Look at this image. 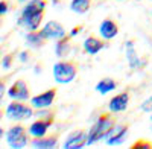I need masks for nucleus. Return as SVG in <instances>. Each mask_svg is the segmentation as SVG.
Listing matches in <instances>:
<instances>
[{"instance_id":"1","label":"nucleus","mask_w":152,"mask_h":149,"mask_svg":"<svg viewBox=\"0 0 152 149\" xmlns=\"http://www.w3.org/2000/svg\"><path fill=\"white\" fill-rule=\"evenodd\" d=\"M116 126V119L114 116H111L110 113H104L97 117V120L91 125L90 131H88V140H87V146H91L94 143H97L99 140L107 139L108 134L111 132V129Z\"/></svg>"},{"instance_id":"2","label":"nucleus","mask_w":152,"mask_h":149,"mask_svg":"<svg viewBox=\"0 0 152 149\" xmlns=\"http://www.w3.org/2000/svg\"><path fill=\"white\" fill-rule=\"evenodd\" d=\"M78 67L73 61H58L53 66V78L58 84H69L76 78Z\"/></svg>"},{"instance_id":"3","label":"nucleus","mask_w":152,"mask_h":149,"mask_svg":"<svg viewBox=\"0 0 152 149\" xmlns=\"http://www.w3.org/2000/svg\"><path fill=\"white\" fill-rule=\"evenodd\" d=\"M28 134H29V131L26 129V126L20 125V123L18 125H12L6 132V142L11 148H14V149L24 148L29 143Z\"/></svg>"},{"instance_id":"4","label":"nucleus","mask_w":152,"mask_h":149,"mask_svg":"<svg viewBox=\"0 0 152 149\" xmlns=\"http://www.w3.org/2000/svg\"><path fill=\"white\" fill-rule=\"evenodd\" d=\"M34 116V107L23 104V101H14L6 107V117L11 120H26Z\"/></svg>"},{"instance_id":"5","label":"nucleus","mask_w":152,"mask_h":149,"mask_svg":"<svg viewBox=\"0 0 152 149\" xmlns=\"http://www.w3.org/2000/svg\"><path fill=\"white\" fill-rule=\"evenodd\" d=\"M87 140H88V132H85L84 129H76L67 135L62 148L64 149H81L87 146Z\"/></svg>"},{"instance_id":"6","label":"nucleus","mask_w":152,"mask_h":149,"mask_svg":"<svg viewBox=\"0 0 152 149\" xmlns=\"http://www.w3.org/2000/svg\"><path fill=\"white\" fill-rule=\"evenodd\" d=\"M56 88H49L40 94H37L34 97H31V105L37 110H40V108H49L50 105L53 104L55 101V97H56Z\"/></svg>"},{"instance_id":"7","label":"nucleus","mask_w":152,"mask_h":149,"mask_svg":"<svg viewBox=\"0 0 152 149\" xmlns=\"http://www.w3.org/2000/svg\"><path fill=\"white\" fill-rule=\"evenodd\" d=\"M8 96L11 99H14V101H28V99L31 97V90H29L28 84L23 79H18L9 87Z\"/></svg>"},{"instance_id":"8","label":"nucleus","mask_w":152,"mask_h":149,"mask_svg":"<svg viewBox=\"0 0 152 149\" xmlns=\"http://www.w3.org/2000/svg\"><path fill=\"white\" fill-rule=\"evenodd\" d=\"M43 32L44 35L47 37V40H59L62 37H66V29L64 26L59 23V21H55V20H50L47 21L44 26H43Z\"/></svg>"},{"instance_id":"9","label":"nucleus","mask_w":152,"mask_h":149,"mask_svg":"<svg viewBox=\"0 0 152 149\" xmlns=\"http://www.w3.org/2000/svg\"><path fill=\"white\" fill-rule=\"evenodd\" d=\"M129 93L128 91H123V93H119L116 94L114 97H111V101L108 104V108L111 113H122V111H125L126 108H128L129 105Z\"/></svg>"},{"instance_id":"10","label":"nucleus","mask_w":152,"mask_h":149,"mask_svg":"<svg viewBox=\"0 0 152 149\" xmlns=\"http://www.w3.org/2000/svg\"><path fill=\"white\" fill-rule=\"evenodd\" d=\"M126 135H128V126L126 125H116L111 129V132L108 134L107 145L108 146H117V145L125 142Z\"/></svg>"},{"instance_id":"11","label":"nucleus","mask_w":152,"mask_h":149,"mask_svg":"<svg viewBox=\"0 0 152 149\" xmlns=\"http://www.w3.org/2000/svg\"><path fill=\"white\" fill-rule=\"evenodd\" d=\"M53 123V120H47V119H40L38 117L35 122L31 123V126H28V131H29V135L32 137H43V135L47 134L50 125Z\"/></svg>"},{"instance_id":"12","label":"nucleus","mask_w":152,"mask_h":149,"mask_svg":"<svg viewBox=\"0 0 152 149\" xmlns=\"http://www.w3.org/2000/svg\"><path fill=\"white\" fill-rule=\"evenodd\" d=\"M24 40H26V44L32 49H40L46 44L47 41V37L44 35L43 29L41 31H29L24 37Z\"/></svg>"},{"instance_id":"13","label":"nucleus","mask_w":152,"mask_h":149,"mask_svg":"<svg viewBox=\"0 0 152 149\" xmlns=\"http://www.w3.org/2000/svg\"><path fill=\"white\" fill-rule=\"evenodd\" d=\"M99 34L102 35L105 40H111L119 34V24L111 18H105L99 26Z\"/></svg>"},{"instance_id":"14","label":"nucleus","mask_w":152,"mask_h":149,"mask_svg":"<svg viewBox=\"0 0 152 149\" xmlns=\"http://www.w3.org/2000/svg\"><path fill=\"white\" fill-rule=\"evenodd\" d=\"M43 17H44V12H38V14H32V15H20L18 23L28 31H37L40 28Z\"/></svg>"},{"instance_id":"15","label":"nucleus","mask_w":152,"mask_h":149,"mask_svg":"<svg viewBox=\"0 0 152 149\" xmlns=\"http://www.w3.org/2000/svg\"><path fill=\"white\" fill-rule=\"evenodd\" d=\"M104 47H105L104 40L97 38V37H94V35L87 37L85 41H84V50L88 55H96V53H99L100 50H102Z\"/></svg>"},{"instance_id":"16","label":"nucleus","mask_w":152,"mask_h":149,"mask_svg":"<svg viewBox=\"0 0 152 149\" xmlns=\"http://www.w3.org/2000/svg\"><path fill=\"white\" fill-rule=\"evenodd\" d=\"M56 143H58L56 135H43V137H34L31 146L38 149H52L56 146Z\"/></svg>"},{"instance_id":"17","label":"nucleus","mask_w":152,"mask_h":149,"mask_svg":"<svg viewBox=\"0 0 152 149\" xmlns=\"http://www.w3.org/2000/svg\"><path fill=\"white\" fill-rule=\"evenodd\" d=\"M46 5H47V0H31V2L23 8L21 15H32V14H38V12H44Z\"/></svg>"},{"instance_id":"18","label":"nucleus","mask_w":152,"mask_h":149,"mask_svg":"<svg viewBox=\"0 0 152 149\" xmlns=\"http://www.w3.org/2000/svg\"><path fill=\"white\" fill-rule=\"evenodd\" d=\"M70 38H72L70 35H66V37H62V38L58 40V43H56V46H55V53H56V56L64 58V56H67V55L72 52Z\"/></svg>"},{"instance_id":"19","label":"nucleus","mask_w":152,"mask_h":149,"mask_svg":"<svg viewBox=\"0 0 152 149\" xmlns=\"http://www.w3.org/2000/svg\"><path fill=\"white\" fill-rule=\"evenodd\" d=\"M117 87V82L111 79V78H104V79H100L97 84H96V90L100 93V94H107L110 91H113L114 88Z\"/></svg>"},{"instance_id":"20","label":"nucleus","mask_w":152,"mask_h":149,"mask_svg":"<svg viewBox=\"0 0 152 149\" xmlns=\"http://www.w3.org/2000/svg\"><path fill=\"white\" fill-rule=\"evenodd\" d=\"M126 58H128V63L132 69H137L138 66H140V59H138V56H137V52L134 49L132 41L126 43Z\"/></svg>"},{"instance_id":"21","label":"nucleus","mask_w":152,"mask_h":149,"mask_svg":"<svg viewBox=\"0 0 152 149\" xmlns=\"http://www.w3.org/2000/svg\"><path fill=\"white\" fill-rule=\"evenodd\" d=\"M91 6V0H72L70 9L76 14H85Z\"/></svg>"},{"instance_id":"22","label":"nucleus","mask_w":152,"mask_h":149,"mask_svg":"<svg viewBox=\"0 0 152 149\" xmlns=\"http://www.w3.org/2000/svg\"><path fill=\"white\" fill-rule=\"evenodd\" d=\"M131 149H152V143L146 142V140H137L134 145L129 146Z\"/></svg>"},{"instance_id":"23","label":"nucleus","mask_w":152,"mask_h":149,"mask_svg":"<svg viewBox=\"0 0 152 149\" xmlns=\"http://www.w3.org/2000/svg\"><path fill=\"white\" fill-rule=\"evenodd\" d=\"M140 108H142V111H145V113H151L152 114V96L146 99V101L142 104Z\"/></svg>"},{"instance_id":"24","label":"nucleus","mask_w":152,"mask_h":149,"mask_svg":"<svg viewBox=\"0 0 152 149\" xmlns=\"http://www.w3.org/2000/svg\"><path fill=\"white\" fill-rule=\"evenodd\" d=\"M12 64V55H6L3 59H2V67L3 69H9Z\"/></svg>"},{"instance_id":"25","label":"nucleus","mask_w":152,"mask_h":149,"mask_svg":"<svg viewBox=\"0 0 152 149\" xmlns=\"http://www.w3.org/2000/svg\"><path fill=\"white\" fill-rule=\"evenodd\" d=\"M6 12H8V3L5 2V0H2V2H0V14L5 15Z\"/></svg>"},{"instance_id":"26","label":"nucleus","mask_w":152,"mask_h":149,"mask_svg":"<svg viewBox=\"0 0 152 149\" xmlns=\"http://www.w3.org/2000/svg\"><path fill=\"white\" fill-rule=\"evenodd\" d=\"M81 29H82V26H76V28H73L72 32H70V37H73V35L78 34V32H81Z\"/></svg>"},{"instance_id":"27","label":"nucleus","mask_w":152,"mask_h":149,"mask_svg":"<svg viewBox=\"0 0 152 149\" xmlns=\"http://www.w3.org/2000/svg\"><path fill=\"white\" fill-rule=\"evenodd\" d=\"M20 59L23 61V63H24V61H28V52H21V55H20Z\"/></svg>"},{"instance_id":"28","label":"nucleus","mask_w":152,"mask_h":149,"mask_svg":"<svg viewBox=\"0 0 152 149\" xmlns=\"http://www.w3.org/2000/svg\"><path fill=\"white\" fill-rule=\"evenodd\" d=\"M53 2H58V0H53Z\"/></svg>"},{"instance_id":"29","label":"nucleus","mask_w":152,"mask_h":149,"mask_svg":"<svg viewBox=\"0 0 152 149\" xmlns=\"http://www.w3.org/2000/svg\"><path fill=\"white\" fill-rule=\"evenodd\" d=\"M151 120H152V116H151Z\"/></svg>"}]
</instances>
